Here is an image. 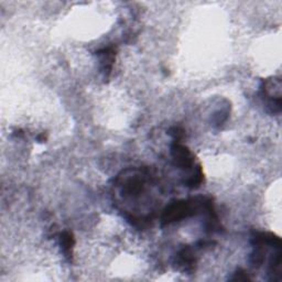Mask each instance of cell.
Segmentation results:
<instances>
[{"mask_svg": "<svg viewBox=\"0 0 282 282\" xmlns=\"http://www.w3.org/2000/svg\"><path fill=\"white\" fill-rule=\"evenodd\" d=\"M205 198H198L193 200H176L170 203L163 209L161 215L162 226L170 225L172 223L180 222L197 214L200 207L203 206Z\"/></svg>", "mask_w": 282, "mask_h": 282, "instance_id": "cell-1", "label": "cell"}, {"mask_svg": "<svg viewBox=\"0 0 282 282\" xmlns=\"http://www.w3.org/2000/svg\"><path fill=\"white\" fill-rule=\"evenodd\" d=\"M171 156L173 164L180 169H191L194 164V156L188 147L174 141L171 146Z\"/></svg>", "mask_w": 282, "mask_h": 282, "instance_id": "cell-2", "label": "cell"}, {"mask_svg": "<svg viewBox=\"0 0 282 282\" xmlns=\"http://www.w3.org/2000/svg\"><path fill=\"white\" fill-rule=\"evenodd\" d=\"M115 55H116V50H115L114 46H107L97 51V56L100 57L102 69L106 76H109V74H111L115 61Z\"/></svg>", "mask_w": 282, "mask_h": 282, "instance_id": "cell-3", "label": "cell"}, {"mask_svg": "<svg viewBox=\"0 0 282 282\" xmlns=\"http://www.w3.org/2000/svg\"><path fill=\"white\" fill-rule=\"evenodd\" d=\"M61 247L62 251L65 255V257L68 258L69 260L72 259V255H73V248L75 245V240L73 234L71 232H63L61 234Z\"/></svg>", "mask_w": 282, "mask_h": 282, "instance_id": "cell-4", "label": "cell"}, {"mask_svg": "<svg viewBox=\"0 0 282 282\" xmlns=\"http://www.w3.org/2000/svg\"><path fill=\"white\" fill-rule=\"evenodd\" d=\"M179 264L181 266L185 267L186 270H192L195 266V257L193 255V251L189 247H184L183 249H181L178 255Z\"/></svg>", "mask_w": 282, "mask_h": 282, "instance_id": "cell-5", "label": "cell"}, {"mask_svg": "<svg viewBox=\"0 0 282 282\" xmlns=\"http://www.w3.org/2000/svg\"><path fill=\"white\" fill-rule=\"evenodd\" d=\"M203 182H204V175H203L202 166L199 164L197 168H195L194 173L191 175V178L186 181L185 184L186 186H189L190 189H198L202 185Z\"/></svg>", "mask_w": 282, "mask_h": 282, "instance_id": "cell-6", "label": "cell"}, {"mask_svg": "<svg viewBox=\"0 0 282 282\" xmlns=\"http://www.w3.org/2000/svg\"><path fill=\"white\" fill-rule=\"evenodd\" d=\"M169 133L172 137H173L174 141H176V142H181V140H182L183 137H184V130L180 127H172L170 129Z\"/></svg>", "mask_w": 282, "mask_h": 282, "instance_id": "cell-7", "label": "cell"}, {"mask_svg": "<svg viewBox=\"0 0 282 282\" xmlns=\"http://www.w3.org/2000/svg\"><path fill=\"white\" fill-rule=\"evenodd\" d=\"M233 280H249V277L246 274V271L243 270H240L236 274V276L234 277Z\"/></svg>", "mask_w": 282, "mask_h": 282, "instance_id": "cell-8", "label": "cell"}]
</instances>
